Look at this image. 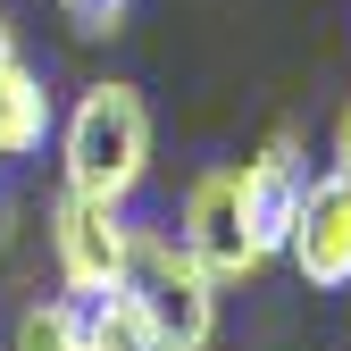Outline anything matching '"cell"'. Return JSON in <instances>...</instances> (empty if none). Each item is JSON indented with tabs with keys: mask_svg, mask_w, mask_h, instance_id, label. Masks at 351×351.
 <instances>
[{
	"mask_svg": "<svg viewBox=\"0 0 351 351\" xmlns=\"http://www.w3.org/2000/svg\"><path fill=\"white\" fill-rule=\"evenodd\" d=\"M151 176V109L134 84H84L59 117V184L93 201H134Z\"/></svg>",
	"mask_w": 351,
	"mask_h": 351,
	"instance_id": "obj_1",
	"label": "cell"
},
{
	"mask_svg": "<svg viewBox=\"0 0 351 351\" xmlns=\"http://www.w3.org/2000/svg\"><path fill=\"white\" fill-rule=\"evenodd\" d=\"M125 293H134V310L151 318L159 351H209V343H217V276H209L167 226H134Z\"/></svg>",
	"mask_w": 351,
	"mask_h": 351,
	"instance_id": "obj_2",
	"label": "cell"
},
{
	"mask_svg": "<svg viewBox=\"0 0 351 351\" xmlns=\"http://www.w3.org/2000/svg\"><path fill=\"white\" fill-rule=\"evenodd\" d=\"M176 243H184L201 268L217 276V293L226 285H251L259 268H268V243L251 234V209H243V176L234 167H201L184 184V209H176Z\"/></svg>",
	"mask_w": 351,
	"mask_h": 351,
	"instance_id": "obj_3",
	"label": "cell"
},
{
	"mask_svg": "<svg viewBox=\"0 0 351 351\" xmlns=\"http://www.w3.org/2000/svg\"><path fill=\"white\" fill-rule=\"evenodd\" d=\"M51 259H59V285L75 301L117 293L125 259H134V217H125L117 201H93V193L59 184V201H51Z\"/></svg>",
	"mask_w": 351,
	"mask_h": 351,
	"instance_id": "obj_4",
	"label": "cell"
},
{
	"mask_svg": "<svg viewBox=\"0 0 351 351\" xmlns=\"http://www.w3.org/2000/svg\"><path fill=\"white\" fill-rule=\"evenodd\" d=\"M285 259L301 268L310 293H343L351 285V176L343 167L310 176V193L293 209V234H285Z\"/></svg>",
	"mask_w": 351,
	"mask_h": 351,
	"instance_id": "obj_5",
	"label": "cell"
},
{
	"mask_svg": "<svg viewBox=\"0 0 351 351\" xmlns=\"http://www.w3.org/2000/svg\"><path fill=\"white\" fill-rule=\"evenodd\" d=\"M234 176H243L251 234L268 243V251H285V234H293V209H301V193H310V159H301V143H293V134H276L268 151H259V159H243Z\"/></svg>",
	"mask_w": 351,
	"mask_h": 351,
	"instance_id": "obj_6",
	"label": "cell"
},
{
	"mask_svg": "<svg viewBox=\"0 0 351 351\" xmlns=\"http://www.w3.org/2000/svg\"><path fill=\"white\" fill-rule=\"evenodd\" d=\"M51 134H59V109H51V93H42V75L25 59H0V167L34 159Z\"/></svg>",
	"mask_w": 351,
	"mask_h": 351,
	"instance_id": "obj_7",
	"label": "cell"
},
{
	"mask_svg": "<svg viewBox=\"0 0 351 351\" xmlns=\"http://www.w3.org/2000/svg\"><path fill=\"white\" fill-rule=\"evenodd\" d=\"M84 351H159V335H151V318L134 310V293H93L84 301Z\"/></svg>",
	"mask_w": 351,
	"mask_h": 351,
	"instance_id": "obj_8",
	"label": "cell"
},
{
	"mask_svg": "<svg viewBox=\"0 0 351 351\" xmlns=\"http://www.w3.org/2000/svg\"><path fill=\"white\" fill-rule=\"evenodd\" d=\"M9 351H84V301H75V293L25 301L17 326H9Z\"/></svg>",
	"mask_w": 351,
	"mask_h": 351,
	"instance_id": "obj_9",
	"label": "cell"
},
{
	"mask_svg": "<svg viewBox=\"0 0 351 351\" xmlns=\"http://www.w3.org/2000/svg\"><path fill=\"white\" fill-rule=\"evenodd\" d=\"M59 9H67V25H75L84 42H109V34H125L134 0H59Z\"/></svg>",
	"mask_w": 351,
	"mask_h": 351,
	"instance_id": "obj_10",
	"label": "cell"
},
{
	"mask_svg": "<svg viewBox=\"0 0 351 351\" xmlns=\"http://www.w3.org/2000/svg\"><path fill=\"white\" fill-rule=\"evenodd\" d=\"M335 167H343V176H351V109H343V117H335Z\"/></svg>",
	"mask_w": 351,
	"mask_h": 351,
	"instance_id": "obj_11",
	"label": "cell"
},
{
	"mask_svg": "<svg viewBox=\"0 0 351 351\" xmlns=\"http://www.w3.org/2000/svg\"><path fill=\"white\" fill-rule=\"evenodd\" d=\"M0 59H17V34H9V17H0Z\"/></svg>",
	"mask_w": 351,
	"mask_h": 351,
	"instance_id": "obj_12",
	"label": "cell"
},
{
	"mask_svg": "<svg viewBox=\"0 0 351 351\" xmlns=\"http://www.w3.org/2000/svg\"><path fill=\"white\" fill-rule=\"evenodd\" d=\"M9 217H17V209H9V193H0V243H9Z\"/></svg>",
	"mask_w": 351,
	"mask_h": 351,
	"instance_id": "obj_13",
	"label": "cell"
}]
</instances>
